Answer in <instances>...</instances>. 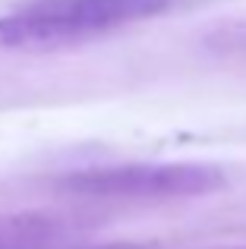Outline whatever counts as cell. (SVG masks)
Wrapping results in <instances>:
<instances>
[{
  "label": "cell",
  "instance_id": "277c9868",
  "mask_svg": "<svg viewBox=\"0 0 246 249\" xmlns=\"http://www.w3.org/2000/svg\"><path fill=\"white\" fill-rule=\"evenodd\" d=\"M82 249H164L161 243H98V246H82Z\"/></svg>",
  "mask_w": 246,
  "mask_h": 249
},
{
  "label": "cell",
  "instance_id": "7a4b0ae2",
  "mask_svg": "<svg viewBox=\"0 0 246 249\" xmlns=\"http://www.w3.org/2000/svg\"><path fill=\"white\" fill-rule=\"evenodd\" d=\"M228 186L218 164L205 161H139V164L82 167L60 180V189L92 199H183Z\"/></svg>",
  "mask_w": 246,
  "mask_h": 249
},
{
  "label": "cell",
  "instance_id": "3957f363",
  "mask_svg": "<svg viewBox=\"0 0 246 249\" xmlns=\"http://www.w3.org/2000/svg\"><path fill=\"white\" fill-rule=\"evenodd\" d=\"M67 237V224L48 212L0 214V249H54Z\"/></svg>",
  "mask_w": 246,
  "mask_h": 249
},
{
  "label": "cell",
  "instance_id": "5b68a950",
  "mask_svg": "<svg viewBox=\"0 0 246 249\" xmlns=\"http://www.w3.org/2000/svg\"><path fill=\"white\" fill-rule=\"evenodd\" d=\"M224 249H246V246H224Z\"/></svg>",
  "mask_w": 246,
  "mask_h": 249
},
{
  "label": "cell",
  "instance_id": "6da1fadb",
  "mask_svg": "<svg viewBox=\"0 0 246 249\" xmlns=\"http://www.w3.org/2000/svg\"><path fill=\"white\" fill-rule=\"evenodd\" d=\"M171 0H32L0 16V51H60L152 19Z\"/></svg>",
  "mask_w": 246,
  "mask_h": 249
}]
</instances>
